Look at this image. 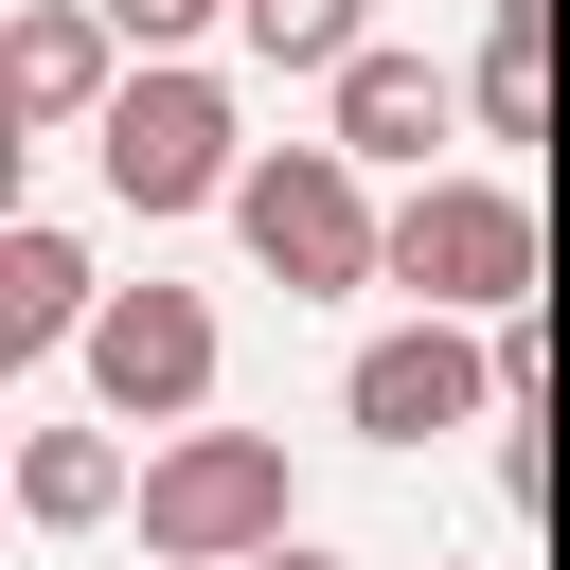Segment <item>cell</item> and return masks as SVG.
I'll list each match as a JSON object with an SVG mask.
<instances>
[{
  "instance_id": "cell-6",
  "label": "cell",
  "mask_w": 570,
  "mask_h": 570,
  "mask_svg": "<svg viewBox=\"0 0 570 570\" xmlns=\"http://www.w3.org/2000/svg\"><path fill=\"white\" fill-rule=\"evenodd\" d=\"M463 392H481V356H463V338H374V356H356V428H374V445L463 428Z\"/></svg>"
},
{
  "instance_id": "cell-4",
  "label": "cell",
  "mask_w": 570,
  "mask_h": 570,
  "mask_svg": "<svg viewBox=\"0 0 570 570\" xmlns=\"http://www.w3.org/2000/svg\"><path fill=\"white\" fill-rule=\"evenodd\" d=\"M232 214H249V249H267L285 285H356V267H374V214H356V178H338V160H267Z\"/></svg>"
},
{
  "instance_id": "cell-2",
  "label": "cell",
  "mask_w": 570,
  "mask_h": 570,
  "mask_svg": "<svg viewBox=\"0 0 570 570\" xmlns=\"http://www.w3.org/2000/svg\"><path fill=\"white\" fill-rule=\"evenodd\" d=\"M392 267H410L428 303H517V285H534V214H517V196H463V178H445V196H410Z\"/></svg>"
},
{
  "instance_id": "cell-5",
  "label": "cell",
  "mask_w": 570,
  "mask_h": 570,
  "mask_svg": "<svg viewBox=\"0 0 570 570\" xmlns=\"http://www.w3.org/2000/svg\"><path fill=\"white\" fill-rule=\"evenodd\" d=\"M89 356H107V392H125V410H196V374H214V321H196L178 285H142V303H107V338H89Z\"/></svg>"
},
{
  "instance_id": "cell-14",
  "label": "cell",
  "mask_w": 570,
  "mask_h": 570,
  "mask_svg": "<svg viewBox=\"0 0 570 570\" xmlns=\"http://www.w3.org/2000/svg\"><path fill=\"white\" fill-rule=\"evenodd\" d=\"M249 570H321V552H249Z\"/></svg>"
},
{
  "instance_id": "cell-13",
  "label": "cell",
  "mask_w": 570,
  "mask_h": 570,
  "mask_svg": "<svg viewBox=\"0 0 570 570\" xmlns=\"http://www.w3.org/2000/svg\"><path fill=\"white\" fill-rule=\"evenodd\" d=\"M125 18H142V36H178V18H214V0H125Z\"/></svg>"
},
{
  "instance_id": "cell-9",
  "label": "cell",
  "mask_w": 570,
  "mask_h": 570,
  "mask_svg": "<svg viewBox=\"0 0 570 570\" xmlns=\"http://www.w3.org/2000/svg\"><path fill=\"white\" fill-rule=\"evenodd\" d=\"M71 285H89V267H71L53 232H18V249H0V321H18V338H53V321H71Z\"/></svg>"
},
{
  "instance_id": "cell-12",
  "label": "cell",
  "mask_w": 570,
  "mask_h": 570,
  "mask_svg": "<svg viewBox=\"0 0 570 570\" xmlns=\"http://www.w3.org/2000/svg\"><path fill=\"white\" fill-rule=\"evenodd\" d=\"M107 499V445H36V517H89Z\"/></svg>"
},
{
  "instance_id": "cell-10",
  "label": "cell",
  "mask_w": 570,
  "mask_h": 570,
  "mask_svg": "<svg viewBox=\"0 0 570 570\" xmlns=\"http://www.w3.org/2000/svg\"><path fill=\"white\" fill-rule=\"evenodd\" d=\"M89 71H107L89 18H36V36H18V107H89Z\"/></svg>"
},
{
  "instance_id": "cell-1",
  "label": "cell",
  "mask_w": 570,
  "mask_h": 570,
  "mask_svg": "<svg viewBox=\"0 0 570 570\" xmlns=\"http://www.w3.org/2000/svg\"><path fill=\"white\" fill-rule=\"evenodd\" d=\"M142 534H160V552H285V445H249V428L178 445V463L142 481Z\"/></svg>"
},
{
  "instance_id": "cell-7",
  "label": "cell",
  "mask_w": 570,
  "mask_h": 570,
  "mask_svg": "<svg viewBox=\"0 0 570 570\" xmlns=\"http://www.w3.org/2000/svg\"><path fill=\"white\" fill-rule=\"evenodd\" d=\"M338 142H356V160H428V142H445V89H428L410 53H356V71H338Z\"/></svg>"
},
{
  "instance_id": "cell-11",
  "label": "cell",
  "mask_w": 570,
  "mask_h": 570,
  "mask_svg": "<svg viewBox=\"0 0 570 570\" xmlns=\"http://www.w3.org/2000/svg\"><path fill=\"white\" fill-rule=\"evenodd\" d=\"M534 18H552V0H499V53H481V107H499L517 142H534Z\"/></svg>"
},
{
  "instance_id": "cell-8",
  "label": "cell",
  "mask_w": 570,
  "mask_h": 570,
  "mask_svg": "<svg viewBox=\"0 0 570 570\" xmlns=\"http://www.w3.org/2000/svg\"><path fill=\"white\" fill-rule=\"evenodd\" d=\"M232 18H249L285 71H356V0H232Z\"/></svg>"
},
{
  "instance_id": "cell-3",
  "label": "cell",
  "mask_w": 570,
  "mask_h": 570,
  "mask_svg": "<svg viewBox=\"0 0 570 570\" xmlns=\"http://www.w3.org/2000/svg\"><path fill=\"white\" fill-rule=\"evenodd\" d=\"M214 142H232V107H214L196 71H142V89L107 107V178H125L142 214H178V196H214Z\"/></svg>"
}]
</instances>
